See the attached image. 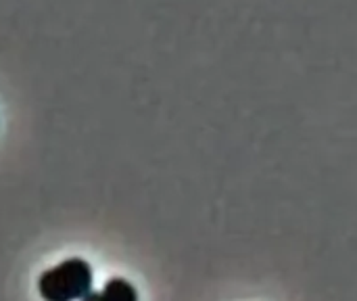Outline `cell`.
I'll return each mask as SVG.
<instances>
[{"mask_svg": "<svg viewBox=\"0 0 357 301\" xmlns=\"http://www.w3.org/2000/svg\"><path fill=\"white\" fill-rule=\"evenodd\" d=\"M82 301H138V293L126 279H111L100 293L90 291Z\"/></svg>", "mask_w": 357, "mask_h": 301, "instance_id": "7a4b0ae2", "label": "cell"}, {"mask_svg": "<svg viewBox=\"0 0 357 301\" xmlns=\"http://www.w3.org/2000/svg\"><path fill=\"white\" fill-rule=\"evenodd\" d=\"M92 268L82 258H71L42 272L38 291L44 301H77L92 291Z\"/></svg>", "mask_w": 357, "mask_h": 301, "instance_id": "6da1fadb", "label": "cell"}]
</instances>
